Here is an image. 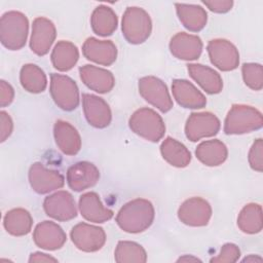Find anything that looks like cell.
I'll list each match as a JSON object with an SVG mask.
<instances>
[{"label":"cell","mask_w":263,"mask_h":263,"mask_svg":"<svg viewBox=\"0 0 263 263\" xmlns=\"http://www.w3.org/2000/svg\"><path fill=\"white\" fill-rule=\"evenodd\" d=\"M155 217L153 204L144 198H136L126 202L117 213L116 223L120 229L128 233H140L148 229Z\"/></svg>","instance_id":"cell-1"},{"label":"cell","mask_w":263,"mask_h":263,"mask_svg":"<svg viewBox=\"0 0 263 263\" xmlns=\"http://www.w3.org/2000/svg\"><path fill=\"white\" fill-rule=\"evenodd\" d=\"M29 21L21 11H7L0 20V40L3 46L10 50L23 48L27 42Z\"/></svg>","instance_id":"cell-2"},{"label":"cell","mask_w":263,"mask_h":263,"mask_svg":"<svg viewBox=\"0 0 263 263\" xmlns=\"http://www.w3.org/2000/svg\"><path fill=\"white\" fill-rule=\"evenodd\" d=\"M263 124L262 113L248 105L235 104L231 107L224 121L226 135H241L260 129Z\"/></svg>","instance_id":"cell-3"},{"label":"cell","mask_w":263,"mask_h":263,"mask_svg":"<svg viewBox=\"0 0 263 263\" xmlns=\"http://www.w3.org/2000/svg\"><path fill=\"white\" fill-rule=\"evenodd\" d=\"M121 30L127 42L141 44L151 35L152 22L150 15L141 7H127L122 16Z\"/></svg>","instance_id":"cell-4"},{"label":"cell","mask_w":263,"mask_h":263,"mask_svg":"<svg viewBox=\"0 0 263 263\" xmlns=\"http://www.w3.org/2000/svg\"><path fill=\"white\" fill-rule=\"evenodd\" d=\"M128 125L136 135L150 142H158L165 133V124L161 116L150 108L135 111L128 120Z\"/></svg>","instance_id":"cell-5"},{"label":"cell","mask_w":263,"mask_h":263,"mask_svg":"<svg viewBox=\"0 0 263 263\" xmlns=\"http://www.w3.org/2000/svg\"><path fill=\"white\" fill-rule=\"evenodd\" d=\"M50 95L58 107L65 111H72L79 105L77 84L69 76L52 73L50 75Z\"/></svg>","instance_id":"cell-6"},{"label":"cell","mask_w":263,"mask_h":263,"mask_svg":"<svg viewBox=\"0 0 263 263\" xmlns=\"http://www.w3.org/2000/svg\"><path fill=\"white\" fill-rule=\"evenodd\" d=\"M139 92L145 101L163 113L173 108V101L165 83L155 76L140 78Z\"/></svg>","instance_id":"cell-7"},{"label":"cell","mask_w":263,"mask_h":263,"mask_svg":"<svg viewBox=\"0 0 263 263\" xmlns=\"http://www.w3.org/2000/svg\"><path fill=\"white\" fill-rule=\"evenodd\" d=\"M70 236L74 246L83 252H97L101 250L106 242V233L102 227L87 223L76 224Z\"/></svg>","instance_id":"cell-8"},{"label":"cell","mask_w":263,"mask_h":263,"mask_svg":"<svg viewBox=\"0 0 263 263\" xmlns=\"http://www.w3.org/2000/svg\"><path fill=\"white\" fill-rule=\"evenodd\" d=\"M208 53L211 63L221 71H232L238 67L239 53L234 44L226 39L209 41Z\"/></svg>","instance_id":"cell-9"},{"label":"cell","mask_w":263,"mask_h":263,"mask_svg":"<svg viewBox=\"0 0 263 263\" xmlns=\"http://www.w3.org/2000/svg\"><path fill=\"white\" fill-rule=\"evenodd\" d=\"M220 129V120L211 112H194L185 124V135L191 142L213 137Z\"/></svg>","instance_id":"cell-10"},{"label":"cell","mask_w":263,"mask_h":263,"mask_svg":"<svg viewBox=\"0 0 263 263\" xmlns=\"http://www.w3.org/2000/svg\"><path fill=\"white\" fill-rule=\"evenodd\" d=\"M29 183L39 194H46L60 189L65 184L63 175L54 170L45 167L41 162H35L29 170Z\"/></svg>","instance_id":"cell-11"},{"label":"cell","mask_w":263,"mask_h":263,"mask_svg":"<svg viewBox=\"0 0 263 263\" xmlns=\"http://www.w3.org/2000/svg\"><path fill=\"white\" fill-rule=\"evenodd\" d=\"M43 209L47 216L58 221H69L77 216V208L71 193L60 190L45 197Z\"/></svg>","instance_id":"cell-12"},{"label":"cell","mask_w":263,"mask_h":263,"mask_svg":"<svg viewBox=\"0 0 263 263\" xmlns=\"http://www.w3.org/2000/svg\"><path fill=\"white\" fill-rule=\"evenodd\" d=\"M211 217L212 208L210 203L201 197H191L186 199L178 210L179 220L188 226H205Z\"/></svg>","instance_id":"cell-13"},{"label":"cell","mask_w":263,"mask_h":263,"mask_svg":"<svg viewBox=\"0 0 263 263\" xmlns=\"http://www.w3.org/2000/svg\"><path fill=\"white\" fill-rule=\"evenodd\" d=\"M57 36V30L53 23L43 16L36 17L32 25L30 38V48L37 55H45Z\"/></svg>","instance_id":"cell-14"},{"label":"cell","mask_w":263,"mask_h":263,"mask_svg":"<svg viewBox=\"0 0 263 263\" xmlns=\"http://www.w3.org/2000/svg\"><path fill=\"white\" fill-rule=\"evenodd\" d=\"M82 106L84 116L91 126L105 128L111 123V109L104 99L95 95L83 93Z\"/></svg>","instance_id":"cell-15"},{"label":"cell","mask_w":263,"mask_h":263,"mask_svg":"<svg viewBox=\"0 0 263 263\" xmlns=\"http://www.w3.org/2000/svg\"><path fill=\"white\" fill-rule=\"evenodd\" d=\"M100 179L98 167L88 161H79L67 171V183L73 191H82L92 187Z\"/></svg>","instance_id":"cell-16"},{"label":"cell","mask_w":263,"mask_h":263,"mask_svg":"<svg viewBox=\"0 0 263 263\" xmlns=\"http://www.w3.org/2000/svg\"><path fill=\"white\" fill-rule=\"evenodd\" d=\"M33 239L39 248L47 251H54L61 249L65 245L67 235L63 228L57 223L52 221H43L35 227Z\"/></svg>","instance_id":"cell-17"},{"label":"cell","mask_w":263,"mask_h":263,"mask_svg":"<svg viewBox=\"0 0 263 263\" xmlns=\"http://www.w3.org/2000/svg\"><path fill=\"white\" fill-rule=\"evenodd\" d=\"M83 55L99 65L110 66L117 58V47L111 40H100L95 37L87 38L82 45Z\"/></svg>","instance_id":"cell-18"},{"label":"cell","mask_w":263,"mask_h":263,"mask_svg":"<svg viewBox=\"0 0 263 263\" xmlns=\"http://www.w3.org/2000/svg\"><path fill=\"white\" fill-rule=\"evenodd\" d=\"M170 50L174 57L184 61L199 58L202 51V41L197 35L185 32L177 33L170 41Z\"/></svg>","instance_id":"cell-19"},{"label":"cell","mask_w":263,"mask_h":263,"mask_svg":"<svg viewBox=\"0 0 263 263\" xmlns=\"http://www.w3.org/2000/svg\"><path fill=\"white\" fill-rule=\"evenodd\" d=\"M79 75L82 82L91 90L99 93L109 92L115 84V79L107 69L92 65H84L79 68Z\"/></svg>","instance_id":"cell-20"},{"label":"cell","mask_w":263,"mask_h":263,"mask_svg":"<svg viewBox=\"0 0 263 263\" xmlns=\"http://www.w3.org/2000/svg\"><path fill=\"white\" fill-rule=\"evenodd\" d=\"M172 91L176 102L184 108L200 109L206 105L204 95L186 79H175L172 83Z\"/></svg>","instance_id":"cell-21"},{"label":"cell","mask_w":263,"mask_h":263,"mask_svg":"<svg viewBox=\"0 0 263 263\" xmlns=\"http://www.w3.org/2000/svg\"><path fill=\"white\" fill-rule=\"evenodd\" d=\"M79 211L81 216L93 223H104L112 219L114 213L106 208L96 192H86L79 197Z\"/></svg>","instance_id":"cell-22"},{"label":"cell","mask_w":263,"mask_h":263,"mask_svg":"<svg viewBox=\"0 0 263 263\" xmlns=\"http://www.w3.org/2000/svg\"><path fill=\"white\" fill-rule=\"evenodd\" d=\"M53 137L58 148L66 155H76L81 149V138L78 130L67 121H55Z\"/></svg>","instance_id":"cell-23"},{"label":"cell","mask_w":263,"mask_h":263,"mask_svg":"<svg viewBox=\"0 0 263 263\" xmlns=\"http://www.w3.org/2000/svg\"><path fill=\"white\" fill-rule=\"evenodd\" d=\"M188 72L191 78L210 95L219 93L223 88V80L214 69L201 64H189Z\"/></svg>","instance_id":"cell-24"},{"label":"cell","mask_w":263,"mask_h":263,"mask_svg":"<svg viewBox=\"0 0 263 263\" xmlns=\"http://www.w3.org/2000/svg\"><path fill=\"white\" fill-rule=\"evenodd\" d=\"M197 159L206 166H218L222 164L228 156L226 145L218 140H208L201 142L195 150Z\"/></svg>","instance_id":"cell-25"},{"label":"cell","mask_w":263,"mask_h":263,"mask_svg":"<svg viewBox=\"0 0 263 263\" xmlns=\"http://www.w3.org/2000/svg\"><path fill=\"white\" fill-rule=\"evenodd\" d=\"M177 15L182 25L191 32L202 30L208 22V14L204 8L195 4L176 3Z\"/></svg>","instance_id":"cell-26"},{"label":"cell","mask_w":263,"mask_h":263,"mask_svg":"<svg viewBox=\"0 0 263 263\" xmlns=\"http://www.w3.org/2000/svg\"><path fill=\"white\" fill-rule=\"evenodd\" d=\"M50 59L52 66L57 70L66 72L76 65L79 59V51L74 43L61 40L54 45Z\"/></svg>","instance_id":"cell-27"},{"label":"cell","mask_w":263,"mask_h":263,"mask_svg":"<svg viewBox=\"0 0 263 263\" xmlns=\"http://www.w3.org/2000/svg\"><path fill=\"white\" fill-rule=\"evenodd\" d=\"M160 153L167 163L176 167H185L191 161V153L187 147L171 137L161 143Z\"/></svg>","instance_id":"cell-28"},{"label":"cell","mask_w":263,"mask_h":263,"mask_svg":"<svg viewBox=\"0 0 263 263\" xmlns=\"http://www.w3.org/2000/svg\"><path fill=\"white\" fill-rule=\"evenodd\" d=\"M92 31L99 36H109L117 29L118 18L114 10L107 5H99L90 16Z\"/></svg>","instance_id":"cell-29"},{"label":"cell","mask_w":263,"mask_h":263,"mask_svg":"<svg viewBox=\"0 0 263 263\" xmlns=\"http://www.w3.org/2000/svg\"><path fill=\"white\" fill-rule=\"evenodd\" d=\"M32 225L33 218L31 214L22 208L8 211L3 219V226L5 230L14 236L28 234L32 229Z\"/></svg>","instance_id":"cell-30"},{"label":"cell","mask_w":263,"mask_h":263,"mask_svg":"<svg viewBox=\"0 0 263 263\" xmlns=\"http://www.w3.org/2000/svg\"><path fill=\"white\" fill-rule=\"evenodd\" d=\"M22 86L29 92L39 93L45 90L47 78L44 71L35 64H26L20 72Z\"/></svg>","instance_id":"cell-31"},{"label":"cell","mask_w":263,"mask_h":263,"mask_svg":"<svg viewBox=\"0 0 263 263\" xmlns=\"http://www.w3.org/2000/svg\"><path fill=\"white\" fill-rule=\"evenodd\" d=\"M238 228L247 234H255L262 230V208L258 203L246 204L237 217Z\"/></svg>","instance_id":"cell-32"},{"label":"cell","mask_w":263,"mask_h":263,"mask_svg":"<svg viewBox=\"0 0 263 263\" xmlns=\"http://www.w3.org/2000/svg\"><path fill=\"white\" fill-rule=\"evenodd\" d=\"M114 259L118 263H144L147 261V254L141 245L135 241L121 240L115 249Z\"/></svg>","instance_id":"cell-33"},{"label":"cell","mask_w":263,"mask_h":263,"mask_svg":"<svg viewBox=\"0 0 263 263\" xmlns=\"http://www.w3.org/2000/svg\"><path fill=\"white\" fill-rule=\"evenodd\" d=\"M242 79L248 87L253 90H261L263 87V69L260 64L247 63L241 67Z\"/></svg>","instance_id":"cell-34"},{"label":"cell","mask_w":263,"mask_h":263,"mask_svg":"<svg viewBox=\"0 0 263 263\" xmlns=\"http://www.w3.org/2000/svg\"><path fill=\"white\" fill-rule=\"evenodd\" d=\"M240 257V250L234 243H225L222 246L219 255L211 259L212 263H232L238 261Z\"/></svg>","instance_id":"cell-35"},{"label":"cell","mask_w":263,"mask_h":263,"mask_svg":"<svg viewBox=\"0 0 263 263\" xmlns=\"http://www.w3.org/2000/svg\"><path fill=\"white\" fill-rule=\"evenodd\" d=\"M249 164L256 172L263 171V141L257 139L249 151Z\"/></svg>","instance_id":"cell-36"},{"label":"cell","mask_w":263,"mask_h":263,"mask_svg":"<svg viewBox=\"0 0 263 263\" xmlns=\"http://www.w3.org/2000/svg\"><path fill=\"white\" fill-rule=\"evenodd\" d=\"M13 130V122L9 114L5 111L0 112V140L1 142L6 141V139L11 135Z\"/></svg>","instance_id":"cell-37"},{"label":"cell","mask_w":263,"mask_h":263,"mask_svg":"<svg viewBox=\"0 0 263 263\" xmlns=\"http://www.w3.org/2000/svg\"><path fill=\"white\" fill-rule=\"evenodd\" d=\"M202 3L211 10L217 13H225L229 11L233 6V1L231 0H211L202 1Z\"/></svg>","instance_id":"cell-38"},{"label":"cell","mask_w":263,"mask_h":263,"mask_svg":"<svg viewBox=\"0 0 263 263\" xmlns=\"http://www.w3.org/2000/svg\"><path fill=\"white\" fill-rule=\"evenodd\" d=\"M14 99V89L5 80L0 81V106H8Z\"/></svg>","instance_id":"cell-39"},{"label":"cell","mask_w":263,"mask_h":263,"mask_svg":"<svg viewBox=\"0 0 263 263\" xmlns=\"http://www.w3.org/2000/svg\"><path fill=\"white\" fill-rule=\"evenodd\" d=\"M29 262L30 263H32V262H58V260L45 253L35 252L30 255Z\"/></svg>","instance_id":"cell-40"},{"label":"cell","mask_w":263,"mask_h":263,"mask_svg":"<svg viewBox=\"0 0 263 263\" xmlns=\"http://www.w3.org/2000/svg\"><path fill=\"white\" fill-rule=\"evenodd\" d=\"M201 262L200 259H198L197 257H193V256H188V255H185L183 257H180L177 262Z\"/></svg>","instance_id":"cell-41"},{"label":"cell","mask_w":263,"mask_h":263,"mask_svg":"<svg viewBox=\"0 0 263 263\" xmlns=\"http://www.w3.org/2000/svg\"><path fill=\"white\" fill-rule=\"evenodd\" d=\"M242 262H262V258L257 256V255H249L245 259H242Z\"/></svg>","instance_id":"cell-42"}]
</instances>
